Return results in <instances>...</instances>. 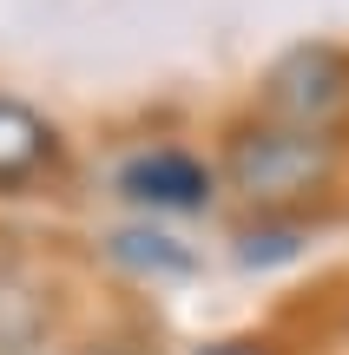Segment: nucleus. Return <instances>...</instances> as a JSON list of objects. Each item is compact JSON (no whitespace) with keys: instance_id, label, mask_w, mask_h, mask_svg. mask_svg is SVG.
Here are the masks:
<instances>
[{"instance_id":"obj_5","label":"nucleus","mask_w":349,"mask_h":355,"mask_svg":"<svg viewBox=\"0 0 349 355\" xmlns=\"http://www.w3.org/2000/svg\"><path fill=\"white\" fill-rule=\"evenodd\" d=\"M316 230L303 224V211H257L244 230H237V263L244 270H277V263H297L303 250H310Z\"/></svg>"},{"instance_id":"obj_2","label":"nucleus","mask_w":349,"mask_h":355,"mask_svg":"<svg viewBox=\"0 0 349 355\" xmlns=\"http://www.w3.org/2000/svg\"><path fill=\"white\" fill-rule=\"evenodd\" d=\"M257 112L277 125L337 132L349 119V53L330 40H303V46L277 53L257 79Z\"/></svg>"},{"instance_id":"obj_1","label":"nucleus","mask_w":349,"mask_h":355,"mask_svg":"<svg viewBox=\"0 0 349 355\" xmlns=\"http://www.w3.org/2000/svg\"><path fill=\"white\" fill-rule=\"evenodd\" d=\"M337 171H343V139L337 132L277 125L264 112L231 119L224 145H218L224 191H237L250 211H303L316 191L337 184Z\"/></svg>"},{"instance_id":"obj_4","label":"nucleus","mask_w":349,"mask_h":355,"mask_svg":"<svg viewBox=\"0 0 349 355\" xmlns=\"http://www.w3.org/2000/svg\"><path fill=\"white\" fill-rule=\"evenodd\" d=\"M66 165V132L20 92H0V198L46 184Z\"/></svg>"},{"instance_id":"obj_8","label":"nucleus","mask_w":349,"mask_h":355,"mask_svg":"<svg viewBox=\"0 0 349 355\" xmlns=\"http://www.w3.org/2000/svg\"><path fill=\"white\" fill-rule=\"evenodd\" d=\"M191 355H277V343H257V336H224V343H198Z\"/></svg>"},{"instance_id":"obj_6","label":"nucleus","mask_w":349,"mask_h":355,"mask_svg":"<svg viewBox=\"0 0 349 355\" xmlns=\"http://www.w3.org/2000/svg\"><path fill=\"white\" fill-rule=\"evenodd\" d=\"M105 257H112L119 270H132V277H185V270L198 263L191 250H185L171 230H158V224H126V230H112L105 237Z\"/></svg>"},{"instance_id":"obj_9","label":"nucleus","mask_w":349,"mask_h":355,"mask_svg":"<svg viewBox=\"0 0 349 355\" xmlns=\"http://www.w3.org/2000/svg\"><path fill=\"white\" fill-rule=\"evenodd\" d=\"M343 329H349V322H343Z\"/></svg>"},{"instance_id":"obj_7","label":"nucleus","mask_w":349,"mask_h":355,"mask_svg":"<svg viewBox=\"0 0 349 355\" xmlns=\"http://www.w3.org/2000/svg\"><path fill=\"white\" fill-rule=\"evenodd\" d=\"M40 336H46V296H40V283L0 270V355L40 349Z\"/></svg>"},{"instance_id":"obj_3","label":"nucleus","mask_w":349,"mask_h":355,"mask_svg":"<svg viewBox=\"0 0 349 355\" xmlns=\"http://www.w3.org/2000/svg\"><path fill=\"white\" fill-rule=\"evenodd\" d=\"M112 191L152 224V217L211 211L218 191H224V178H218V165H211L205 152H191V145H132V152L112 165Z\"/></svg>"}]
</instances>
